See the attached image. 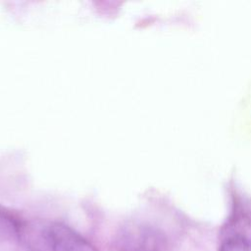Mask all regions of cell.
Instances as JSON below:
<instances>
[{
    "instance_id": "cell-3",
    "label": "cell",
    "mask_w": 251,
    "mask_h": 251,
    "mask_svg": "<svg viewBox=\"0 0 251 251\" xmlns=\"http://www.w3.org/2000/svg\"><path fill=\"white\" fill-rule=\"evenodd\" d=\"M118 251H167L168 243L160 232L146 227L123 230L115 243Z\"/></svg>"
},
{
    "instance_id": "cell-1",
    "label": "cell",
    "mask_w": 251,
    "mask_h": 251,
    "mask_svg": "<svg viewBox=\"0 0 251 251\" xmlns=\"http://www.w3.org/2000/svg\"><path fill=\"white\" fill-rule=\"evenodd\" d=\"M31 251H97L79 234L62 224L40 223L24 229Z\"/></svg>"
},
{
    "instance_id": "cell-2",
    "label": "cell",
    "mask_w": 251,
    "mask_h": 251,
    "mask_svg": "<svg viewBox=\"0 0 251 251\" xmlns=\"http://www.w3.org/2000/svg\"><path fill=\"white\" fill-rule=\"evenodd\" d=\"M219 251H251V215L235 211L224 226Z\"/></svg>"
},
{
    "instance_id": "cell-4",
    "label": "cell",
    "mask_w": 251,
    "mask_h": 251,
    "mask_svg": "<svg viewBox=\"0 0 251 251\" xmlns=\"http://www.w3.org/2000/svg\"><path fill=\"white\" fill-rule=\"evenodd\" d=\"M9 219H7L2 213H0V224H3L5 222H7Z\"/></svg>"
}]
</instances>
